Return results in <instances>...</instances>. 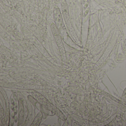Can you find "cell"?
I'll use <instances>...</instances> for the list:
<instances>
[{
	"mask_svg": "<svg viewBox=\"0 0 126 126\" xmlns=\"http://www.w3.org/2000/svg\"><path fill=\"white\" fill-rule=\"evenodd\" d=\"M54 16L55 25L57 27L59 31H60L62 29L63 23L60 11L59 8L57 6L54 8Z\"/></svg>",
	"mask_w": 126,
	"mask_h": 126,
	"instance_id": "cell-1",
	"label": "cell"
},
{
	"mask_svg": "<svg viewBox=\"0 0 126 126\" xmlns=\"http://www.w3.org/2000/svg\"><path fill=\"white\" fill-rule=\"evenodd\" d=\"M62 10L64 19L66 23V25L67 26L68 28H69L70 30V17L68 14V9L67 5L65 0H63L62 2Z\"/></svg>",
	"mask_w": 126,
	"mask_h": 126,
	"instance_id": "cell-2",
	"label": "cell"
}]
</instances>
